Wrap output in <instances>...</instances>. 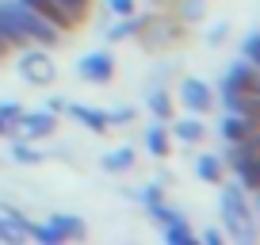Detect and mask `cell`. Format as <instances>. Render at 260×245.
I'll return each mask as SVG.
<instances>
[{"instance_id": "obj_1", "label": "cell", "mask_w": 260, "mask_h": 245, "mask_svg": "<svg viewBox=\"0 0 260 245\" xmlns=\"http://www.w3.org/2000/svg\"><path fill=\"white\" fill-rule=\"evenodd\" d=\"M234 169V176L241 180L245 192H256L260 188V138L252 134V138H241V142H230L226 149V161Z\"/></svg>"}, {"instance_id": "obj_2", "label": "cell", "mask_w": 260, "mask_h": 245, "mask_svg": "<svg viewBox=\"0 0 260 245\" xmlns=\"http://www.w3.org/2000/svg\"><path fill=\"white\" fill-rule=\"evenodd\" d=\"M8 12L12 16H16V23L23 27V35L31 42H42V46H57V42H61V31H57L54 23H50V19H42L39 12H31L23 4V0H12L8 4Z\"/></svg>"}, {"instance_id": "obj_3", "label": "cell", "mask_w": 260, "mask_h": 245, "mask_svg": "<svg viewBox=\"0 0 260 245\" xmlns=\"http://www.w3.org/2000/svg\"><path fill=\"white\" fill-rule=\"evenodd\" d=\"M249 219H252V211H249V203H245V188L241 184H230V188L222 192V222H226V230L234 237H245V241H249L252 230H245Z\"/></svg>"}, {"instance_id": "obj_4", "label": "cell", "mask_w": 260, "mask_h": 245, "mask_svg": "<svg viewBox=\"0 0 260 245\" xmlns=\"http://www.w3.org/2000/svg\"><path fill=\"white\" fill-rule=\"evenodd\" d=\"M222 92H252V96H260L256 66H252V62H234L230 73H226V81H222Z\"/></svg>"}, {"instance_id": "obj_5", "label": "cell", "mask_w": 260, "mask_h": 245, "mask_svg": "<svg viewBox=\"0 0 260 245\" xmlns=\"http://www.w3.org/2000/svg\"><path fill=\"white\" fill-rule=\"evenodd\" d=\"M77 73H81L84 81H92V84H107L115 77V57L111 54H84L81 62H77Z\"/></svg>"}, {"instance_id": "obj_6", "label": "cell", "mask_w": 260, "mask_h": 245, "mask_svg": "<svg viewBox=\"0 0 260 245\" xmlns=\"http://www.w3.org/2000/svg\"><path fill=\"white\" fill-rule=\"evenodd\" d=\"M19 73H23L27 81H35V84H50L57 69L42 50H31V54H23V62H19Z\"/></svg>"}, {"instance_id": "obj_7", "label": "cell", "mask_w": 260, "mask_h": 245, "mask_svg": "<svg viewBox=\"0 0 260 245\" xmlns=\"http://www.w3.org/2000/svg\"><path fill=\"white\" fill-rule=\"evenodd\" d=\"M180 100H184V107H187L191 115H203L207 107L214 104L211 88H207L203 81H184V84H180Z\"/></svg>"}, {"instance_id": "obj_8", "label": "cell", "mask_w": 260, "mask_h": 245, "mask_svg": "<svg viewBox=\"0 0 260 245\" xmlns=\"http://www.w3.org/2000/svg\"><path fill=\"white\" fill-rule=\"evenodd\" d=\"M27 8L31 12H39L42 19H50V23L57 27V31H69V27H77V19L69 16V12L61 8V4H57V0H23Z\"/></svg>"}, {"instance_id": "obj_9", "label": "cell", "mask_w": 260, "mask_h": 245, "mask_svg": "<svg viewBox=\"0 0 260 245\" xmlns=\"http://www.w3.org/2000/svg\"><path fill=\"white\" fill-rule=\"evenodd\" d=\"M54 127H57V111H50V107L46 111H31V115L23 111V119H19V131H23L27 138H46Z\"/></svg>"}, {"instance_id": "obj_10", "label": "cell", "mask_w": 260, "mask_h": 245, "mask_svg": "<svg viewBox=\"0 0 260 245\" xmlns=\"http://www.w3.org/2000/svg\"><path fill=\"white\" fill-rule=\"evenodd\" d=\"M256 122H260V119H252V115H237V111H230L226 119H222V138H226V142L252 138V134H256Z\"/></svg>"}, {"instance_id": "obj_11", "label": "cell", "mask_w": 260, "mask_h": 245, "mask_svg": "<svg viewBox=\"0 0 260 245\" xmlns=\"http://www.w3.org/2000/svg\"><path fill=\"white\" fill-rule=\"evenodd\" d=\"M0 39H4V46H8V50H12V46L23 50L27 42H31V39L23 35V27L16 23V16L8 12V4H0Z\"/></svg>"}, {"instance_id": "obj_12", "label": "cell", "mask_w": 260, "mask_h": 245, "mask_svg": "<svg viewBox=\"0 0 260 245\" xmlns=\"http://www.w3.org/2000/svg\"><path fill=\"white\" fill-rule=\"evenodd\" d=\"M69 115H73L77 122H84L88 131H111V122H107V111H100V107H88V104H69Z\"/></svg>"}, {"instance_id": "obj_13", "label": "cell", "mask_w": 260, "mask_h": 245, "mask_svg": "<svg viewBox=\"0 0 260 245\" xmlns=\"http://www.w3.org/2000/svg\"><path fill=\"white\" fill-rule=\"evenodd\" d=\"M222 104H226V111L260 119V96H252V92H222Z\"/></svg>"}, {"instance_id": "obj_14", "label": "cell", "mask_w": 260, "mask_h": 245, "mask_svg": "<svg viewBox=\"0 0 260 245\" xmlns=\"http://www.w3.org/2000/svg\"><path fill=\"white\" fill-rule=\"evenodd\" d=\"M146 146L153 157H169V127H165V119L146 127Z\"/></svg>"}, {"instance_id": "obj_15", "label": "cell", "mask_w": 260, "mask_h": 245, "mask_svg": "<svg viewBox=\"0 0 260 245\" xmlns=\"http://www.w3.org/2000/svg\"><path fill=\"white\" fill-rule=\"evenodd\" d=\"M146 27H149V19H146V16H134V12H130V16H122L119 23H115L111 31H107V39H111V42H119V39H130L134 31H146Z\"/></svg>"}, {"instance_id": "obj_16", "label": "cell", "mask_w": 260, "mask_h": 245, "mask_svg": "<svg viewBox=\"0 0 260 245\" xmlns=\"http://www.w3.org/2000/svg\"><path fill=\"white\" fill-rule=\"evenodd\" d=\"M172 134H176L180 142H187V146H195V142H203V122L195 119V115L176 119V122H172Z\"/></svg>"}, {"instance_id": "obj_17", "label": "cell", "mask_w": 260, "mask_h": 245, "mask_svg": "<svg viewBox=\"0 0 260 245\" xmlns=\"http://www.w3.org/2000/svg\"><path fill=\"white\" fill-rule=\"evenodd\" d=\"M50 226L61 234V241H69V237H84V222L77 219V215H50Z\"/></svg>"}, {"instance_id": "obj_18", "label": "cell", "mask_w": 260, "mask_h": 245, "mask_svg": "<svg viewBox=\"0 0 260 245\" xmlns=\"http://www.w3.org/2000/svg\"><path fill=\"white\" fill-rule=\"evenodd\" d=\"M195 169H199V176L207 180V184H218L222 180V157H214V154H199V161H195Z\"/></svg>"}, {"instance_id": "obj_19", "label": "cell", "mask_w": 260, "mask_h": 245, "mask_svg": "<svg viewBox=\"0 0 260 245\" xmlns=\"http://www.w3.org/2000/svg\"><path fill=\"white\" fill-rule=\"evenodd\" d=\"M130 165H134V149H126V146L104 157V169L107 172H122V169H130Z\"/></svg>"}, {"instance_id": "obj_20", "label": "cell", "mask_w": 260, "mask_h": 245, "mask_svg": "<svg viewBox=\"0 0 260 245\" xmlns=\"http://www.w3.org/2000/svg\"><path fill=\"white\" fill-rule=\"evenodd\" d=\"M149 215H153V219L161 222V226H172V222H184V215H180L176 207L161 203V199H157V203H149Z\"/></svg>"}, {"instance_id": "obj_21", "label": "cell", "mask_w": 260, "mask_h": 245, "mask_svg": "<svg viewBox=\"0 0 260 245\" xmlns=\"http://www.w3.org/2000/svg\"><path fill=\"white\" fill-rule=\"evenodd\" d=\"M149 111H153L157 119H172V100H169V92H149Z\"/></svg>"}, {"instance_id": "obj_22", "label": "cell", "mask_w": 260, "mask_h": 245, "mask_svg": "<svg viewBox=\"0 0 260 245\" xmlns=\"http://www.w3.org/2000/svg\"><path fill=\"white\" fill-rule=\"evenodd\" d=\"M165 237H169V245H191L195 234L184 226V222H172V226H165Z\"/></svg>"}, {"instance_id": "obj_23", "label": "cell", "mask_w": 260, "mask_h": 245, "mask_svg": "<svg viewBox=\"0 0 260 245\" xmlns=\"http://www.w3.org/2000/svg\"><path fill=\"white\" fill-rule=\"evenodd\" d=\"M12 157H16V161H23V165H39V161H42V154H39V149H31L27 142H16V146H12Z\"/></svg>"}, {"instance_id": "obj_24", "label": "cell", "mask_w": 260, "mask_h": 245, "mask_svg": "<svg viewBox=\"0 0 260 245\" xmlns=\"http://www.w3.org/2000/svg\"><path fill=\"white\" fill-rule=\"evenodd\" d=\"M0 119L8 122V131H12V127H19V119H23V107L19 104H0Z\"/></svg>"}, {"instance_id": "obj_25", "label": "cell", "mask_w": 260, "mask_h": 245, "mask_svg": "<svg viewBox=\"0 0 260 245\" xmlns=\"http://www.w3.org/2000/svg\"><path fill=\"white\" fill-rule=\"evenodd\" d=\"M57 4H61V8L69 12V16L77 19V23H81V19L88 16V0H57Z\"/></svg>"}, {"instance_id": "obj_26", "label": "cell", "mask_w": 260, "mask_h": 245, "mask_svg": "<svg viewBox=\"0 0 260 245\" xmlns=\"http://www.w3.org/2000/svg\"><path fill=\"white\" fill-rule=\"evenodd\" d=\"M241 54H245V62H252V66L260 62V39L256 35H249V39L241 42Z\"/></svg>"}, {"instance_id": "obj_27", "label": "cell", "mask_w": 260, "mask_h": 245, "mask_svg": "<svg viewBox=\"0 0 260 245\" xmlns=\"http://www.w3.org/2000/svg\"><path fill=\"white\" fill-rule=\"evenodd\" d=\"M134 119V111H130V107H119V111H107V122H111V127H122V122H130Z\"/></svg>"}, {"instance_id": "obj_28", "label": "cell", "mask_w": 260, "mask_h": 245, "mask_svg": "<svg viewBox=\"0 0 260 245\" xmlns=\"http://www.w3.org/2000/svg\"><path fill=\"white\" fill-rule=\"evenodd\" d=\"M107 8H111L115 16H130V12H134V0H107Z\"/></svg>"}, {"instance_id": "obj_29", "label": "cell", "mask_w": 260, "mask_h": 245, "mask_svg": "<svg viewBox=\"0 0 260 245\" xmlns=\"http://www.w3.org/2000/svg\"><path fill=\"white\" fill-rule=\"evenodd\" d=\"M157 199H161V184H149V188H142V203H157Z\"/></svg>"}, {"instance_id": "obj_30", "label": "cell", "mask_w": 260, "mask_h": 245, "mask_svg": "<svg viewBox=\"0 0 260 245\" xmlns=\"http://www.w3.org/2000/svg\"><path fill=\"white\" fill-rule=\"evenodd\" d=\"M203 241H207V245H222V234H218V230H207Z\"/></svg>"}, {"instance_id": "obj_31", "label": "cell", "mask_w": 260, "mask_h": 245, "mask_svg": "<svg viewBox=\"0 0 260 245\" xmlns=\"http://www.w3.org/2000/svg\"><path fill=\"white\" fill-rule=\"evenodd\" d=\"M0 134H8V122H4V119H0Z\"/></svg>"}]
</instances>
